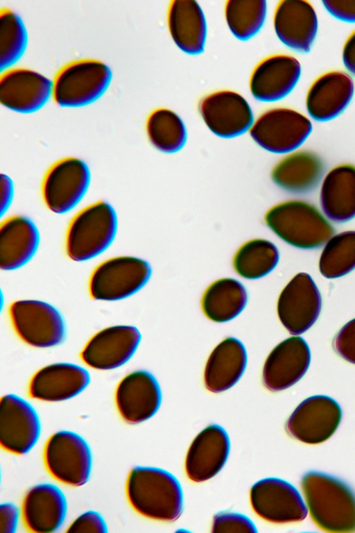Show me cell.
I'll return each mask as SVG.
<instances>
[{
	"mask_svg": "<svg viewBox=\"0 0 355 533\" xmlns=\"http://www.w3.org/2000/svg\"><path fill=\"white\" fill-rule=\"evenodd\" d=\"M311 517L327 532H355V494L341 480L329 475L311 471L301 480Z\"/></svg>",
	"mask_w": 355,
	"mask_h": 533,
	"instance_id": "1",
	"label": "cell"
},
{
	"mask_svg": "<svg viewBox=\"0 0 355 533\" xmlns=\"http://www.w3.org/2000/svg\"><path fill=\"white\" fill-rule=\"evenodd\" d=\"M125 491L130 506L144 517L173 522L182 514L181 486L175 477L165 470L135 467L128 474Z\"/></svg>",
	"mask_w": 355,
	"mask_h": 533,
	"instance_id": "2",
	"label": "cell"
},
{
	"mask_svg": "<svg viewBox=\"0 0 355 533\" xmlns=\"http://www.w3.org/2000/svg\"><path fill=\"white\" fill-rule=\"evenodd\" d=\"M264 222L280 239L302 249L322 246L334 232L326 217L313 205L302 200L273 205L265 214Z\"/></svg>",
	"mask_w": 355,
	"mask_h": 533,
	"instance_id": "3",
	"label": "cell"
},
{
	"mask_svg": "<svg viewBox=\"0 0 355 533\" xmlns=\"http://www.w3.org/2000/svg\"><path fill=\"white\" fill-rule=\"evenodd\" d=\"M117 230L114 210L105 201L91 204L71 220L66 233L68 257L76 262L92 259L112 243Z\"/></svg>",
	"mask_w": 355,
	"mask_h": 533,
	"instance_id": "4",
	"label": "cell"
},
{
	"mask_svg": "<svg viewBox=\"0 0 355 533\" xmlns=\"http://www.w3.org/2000/svg\"><path fill=\"white\" fill-rule=\"evenodd\" d=\"M111 79L112 71L103 62L88 58L73 60L57 71L51 96L60 106H85L103 94Z\"/></svg>",
	"mask_w": 355,
	"mask_h": 533,
	"instance_id": "5",
	"label": "cell"
},
{
	"mask_svg": "<svg viewBox=\"0 0 355 533\" xmlns=\"http://www.w3.org/2000/svg\"><path fill=\"white\" fill-rule=\"evenodd\" d=\"M151 274L149 264L132 256L114 257L99 264L91 274L89 291L95 300L115 301L140 290Z\"/></svg>",
	"mask_w": 355,
	"mask_h": 533,
	"instance_id": "6",
	"label": "cell"
},
{
	"mask_svg": "<svg viewBox=\"0 0 355 533\" xmlns=\"http://www.w3.org/2000/svg\"><path fill=\"white\" fill-rule=\"evenodd\" d=\"M92 453L85 440L70 431L52 434L44 448V463L49 474L69 486L80 487L89 480Z\"/></svg>",
	"mask_w": 355,
	"mask_h": 533,
	"instance_id": "7",
	"label": "cell"
},
{
	"mask_svg": "<svg viewBox=\"0 0 355 533\" xmlns=\"http://www.w3.org/2000/svg\"><path fill=\"white\" fill-rule=\"evenodd\" d=\"M13 329L26 344L50 348L61 344L66 335L64 321L51 305L38 300H20L8 309Z\"/></svg>",
	"mask_w": 355,
	"mask_h": 533,
	"instance_id": "8",
	"label": "cell"
},
{
	"mask_svg": "<svg viewBox=\"0 0 355 533\" xmlns=\"http://www.w3.org/2000/svg\"><path fill=\"white\" fill-rule=\"evenodd\" d=\"M312 124L303 114L287 108L262 113L249 130L252 139L262 149L275 153H291L309 136Z\"/></svg>",
	"mask_w": 355,
	"mask_h": 533,
	"instance_id": "9",
	"label": "cell"
},
{
	"mask_svg": "<svg viewBox=\"0 0 355 533\" xmlns=\"http://www.w3.org/2000/svg\"><path fill=\"white\" fill-rule=\"evenodd\" d=\"M89 181V169L81 160L69 157L57 161L46 171L42 184L46 206L56 214L70 211L85 194Z\"/></svg>",
	"mask_w": 355,
	"mask_h": 533,
	"instance_id": "10",
	"label": "cell"
},
{
	"mask_svg": "<svg viewBox=\"0 0 355 533\" xmlns=\"http://www.w3.org/2000/svg\"><path fill=\"white\" fill-rule=\"evenodd\" d=\"M250 500L254 513L270 523L300 522L307 516L299 491L279 478L267 477L256 482L250 489Z\"/></svg>",
	"mask_w": 355,
	"mask_h": 533,
	"instance_id": "11",
	"label": "cell"
},
{
	"mask_svg": "<svg viewBox=\"0 0 355 533\" xmlns=\"http://www.w3.org/2000/svg\"><path fill=\"white\" fill-rule=\"evenodd\" d=\"M320 293L306 273L296 274L281 291L277 301L278 317L284 328L293 335L309 330L320 313Z\"/></svg>",
	"mask_w": 355,
	"mask_h": 533,
	"instance_id": "12",
	"label": "cell"
},
{
	"mask_svg": "<svg viewBox=\"0 0 355 533\" xmlns=\"http://www.w3.org/2000/svg\"><path fill=\"white\" fill-rule=\"evenodd\" d=\"M342 417L338 403L333 398L317 395L303 400L286 423L288 434L307 444H319L329 439Z\"/></svg>",
	"mask_w": 355,
	"mask_h": 533,
	"instance_id": "13",
	"label": "cell"
},
{
	"mask_svg": "<svg viewBox=\"0 0 355 533\" xmlns=\"http://www.w3.org/2000/svg\"><path fill=\"white\" fill-rule=\"evenodd\" d=\"M198 110L207 127L223 138L239 136L250 130L253 124L249 103L240 94L231 90L207 95L200 100Z\"/></svg>",
	"mask_w": 355,
	"mask_h": 533,
	"instance_id": "14",
	"label": "cell"
},
{
	"mask_svg": "<svg viewBox=\"0 0 355 533\" xmlns=\"http://www.w3.org/2000/svg\"><path fill=\"white\" fill-rule=\"evenodd\" d=\"M141 339L139 330L132 325H114L93 335L80 356L88 366L97 370H111L128 362Z\"/></svg>",
	"mask_w": 355,
	"mask_h": 533,
	"instance_id": "15",
	"label": "cell"
},
{
	"mask_svg": "<svg viewBox=\"0 0 355 533\" xmlns=\"http://www.w3.org/2000/svg\"><path fill=\"white\" fill-rule=\"evenodd\" d=\"M40 434L38 415L31 405L15 394L1 397L0 445L6 451L21 455L35 446Z\"/></svg>",
	"mask_w": 355,
	"mask_h": 533,
	"instance_id": "16",
	"label": "cell"
},
{
	"mask_svg": "<svg viewBox=\"0 0 355 533\" xmlns=\"http://www.w3.org/2000/svg\"><path fill=\"white\" fill-rule=\"evenodd\" d=\"M51 90L52 81L30 69L8 68L0 75V102L17 112L40 110L49 100Z\"/></svg>",
	"mask_w": 355,
	"mask_h": 533,
	"instance_id": "17",
	"label": "cell"
},
{
	"mask_svg": "<svg viewBox=\"0 0 355 533\" xmlns=\"http://www.w3.org/2000/svg\"><path fill=\"white\" fill-rule=\"evenodd\" d=\"M161 400L157 380L146 371L126 375L119 382L115 391L118 412L130 424L140 423L151 418L157 412Z\"/></svg>",
	"mask_w": 355,
	"mask_h": 533,
	"instance_id": "18",
	"label": "cell"
},
{
	"mask_svg": "<svg viewBox=\"0 0 355 533\" xmlns=\"http://www.w3.org/2000/svg\"><path fill=\"white\" fill-rule=\"evenodd\" d=\"M311 361L307 343L300 337L286 339L268 355L262 370V381L271 391L288 389L306 372Z\"/></svg>",
	"mask_w": 355,
	"mask_h": 533,
	"instance_id": "19",
	"label": "cell"
},
{
	"mask_svg": "<svg viewBox=\"0 0 355 533\" xmlns=\"http://www.w3.org/2000/svg\"><path fill=\"white\" fill-rule=\"evenodd\" d=\"M300 75L301 65L297 59L288 55H272L263 59L253 69L250 90L259 101H279L292 92Z\"/></svg>",
	"mask_w": 355,
	"mask_h": 533,
	"instance_id": "20",
	"label": "cell"
},
{
	"mask_svg": "<svg viewBox=\"0 0 355 533\" xmlns=\"http://www.w3.org/2000/svg\"><path fill=\"white\" fill-rule=\"evenodd\" d=\"M275 33L288 47L301 53L311 50L318 31V17L311 3L304 0H282L273 17Z\"/></svg>",
	"mask_w": 355,
	"mask_h": 533,
	"instance_id": "21",
	"label": "cell"
},
{
	"mask_svg": "<svg viewBox=\"0 0 355 533\" xmlns=\"http://www.w3.org/2000/svg\"><path fill=\"white\" fill-rule=\"evenodd\" d=\"M227 433L218 425L202 430L191 443L185 459V471L194 482H205L218 474L230 452Z\"/></svg>",
	"mask_w": 355,
	"mask_h": 533,
	"instance_id": "22",
	"label": "cell"
},
{
	"mask_svg": "<svg viewBox=\"0 0 355 533\" xmlns=\"http://www.w3.org/2000/svg\"><path fill=\"white\" fill-rule=\"evenodd\" d=\"M89 380L87 371L80 366L70 363L51 364L33 375L28 394L30 398L42 401H63L82 392Z\"/></svg>",
	"mask_w": 355,
	"mask_h": 533,
	"instance_id": "23",
	"label": "cell"
},
{
	"mask_svg": "<svg viewBox=\"0 0 355 533\" xmlns=\"http://www.w3.org/2000/svg\"><path fill=\"white\" fill-rule=\"evenodd\" d=\"M67 514V501L62 491L49 483L32 487L25 494L21 516L31 532L50 533L62 524Z\"/></svg>",
	"mask_w": 355,
	"mask_h": 533,
	"instance_id": "24",
	"label": "cell"
},
{
	"mask_svg": "<svg viewBox=\"0 0 355 533\" xmlns=\"http://www.w3.org/2000/svg\"><path fill=\"white\" fill-rule=\"evenodd\" d=\"M354 92V84L349 75L340 71L327 72L310 86L306 96V110L315 120H331L346 109Z\"/></svg>",
	"mask_w": 355,
	"mask_h": 533,
	"instance_id": "25",
	"label": "cell"
},
{
	"mask_svg": "<svg viewBox=\"0 0 355 533\" xmlns=\"http://www.w3.org/2000/svg\"><path fill=\"white\" fill-rule=\"evenodd\" d=\"M247 364V353L237 339L227 337L210 353L204 370V384L212 393L225 391L240 380Z\"/></svg>",
	"mask_w": 355,
	"mask_h": 533,
	"instance_id": "26",
	"label": "cell"
},
{
	"mask_svg": "<svg viewBox=\"0 0 355 533\" xmlns=\"http://www.w3.org/2000/svg\"><path fill=\"white\" fill-rule=\"evenodd\" d=\"M324 171L322 160L309 151L289 153L272 167L270 177L281 189L291 193L304 194L314 189Z\"/></svg>",
	"mask_w": 355,
	"mask_h": 533,
	"instance_id": "27",
	"label": "cell"
},
{
	"mask_svg": "<svg viewBox=\"0 0 355 533\" xmlns=\"http://www.w3.org/2000/svg\"><path fill=\"white\" fill-rule=\"evenodd\" d=\"M320 207L326 218L345 223L355 217V166L343 164L325 176L320 192Z\"/></svg>",
	"mask_w": 355,
	"mask_h": 533,
	"instance_id": "28",
	"label": "cell"
},
{
	"mask_svg": "<svg viewBox=\"0 0 355 533\" xmlns=\"http://www.w3.org/2000/svg\"><path fill=\"white\" fill-rule=\"evenodd\" d=\"M167 24L170 35L180 49L197 55L204 50L207 24L198 2L193 0H173L170 2Z\"/></svg>",
	"mask_w": 355,
	"mask_h": 533,
	"instance_id": "29",
	"label": "cell"
},
{
	"mask_svg": "<svg viewBox=\"0 0 355 533\" xmlns=\"http://www.w3.org/2000/svg\"><path fill=\"white\" fill-rule=\"evenodd\" d=\"M39 245V232L35 224L22 216L6 219L0 225V267L15 270L26 264Z\"/></svg>",
	"mask_w": 355,
	"mask_h": 533,
	"instance_id": "30",
	"label": "cell"
},
{
	"mask_svg": "<svg viewBox=\"0 0 355 533\" xmlns=\"http://www.w3.org/2000/svg\"><path fill=\"white\" fill-rule=\"evenodd\" d=\"M248 296L244 286L237 280L223 278L213 282L205 291L201 307L209 320L227 322L245 308Z\"/></svg>",
	"mask_w": 355,
	"mask_h": 533,
	"instance_id": "31",
	"label": "cell"
},
{
	"mask_svg": "<svg viewBox=\"0 0 355 533\" xmlns=\"http://www.w3.org/2000/svg\"><path fill=\"white\" fill-rule=\"evenodd\" d=\"M279 259L277 247L264 238H254L244 242L236 250L232 266L241 277L254 280L270 273Z\"/></svg>",
	"mask_w": 355,
	"mask_h": 533,
	"instance_id": "32",
	"label": "cell"
},
{
	"mask_svg": "<svg viewBox=\"0 0 355 533\" xmlns=\"http://www.w3.org/2000/svg\"><path fill=\"white\" fill-rule=\"evenodd\" d=\"M146 130L151 144L158 151L171 153L180 150L187 140V130L181 118L167 108L152 111L146 122Z\"/></svg>",
	"mask_w": 355,
	"mask_h": 533,
	"instance_id": "33",
	"label": "cell"
},
{
	"mask_svg": "<svg viewBox=\"0 0 355 533\" xmlns=\"http://www.w3.org/2000/svg\"><path fill=\"white\" fill-rule=\"evenodd\" d=\"M355 269V230L332 235L324 244L319 270L327 278L343 276Z\"/></svg>",
	"mask_w": 355,
	"mask_h": 533,
	"instance_id": "34",
	"label": "cell"
},
{
	"mask_svg": "<svg viewBox=\"0 0 355 533\" xmlns=\"http://www.w3.org/2000/svg\"><path fill=\"white\" fill-rule=\"evenodd\" d=\"M266 2L254 0H229L225 5V16L232 34L246 40L261 28L266 15Z\"/></svg>",
	"mask_w": 355,
	"mask_h": 533,
	"instance_id": "35",
	"label": "cell"
},
{
	"mask_svg": "<svg viewBox=\"0 0 355 533\" xmlns=\"http://www.w3.org/2000/svg\"><path fill=\"white\" fill-rule=\"evenodd\" d=\"M27 32L17 14L7 8L0 10V67L1 71L15 63L27 45Z\"/></svg>",
	"mask_w": 355,
	"mask_h": 533,
	"instance_id": "36",
	"label": "cell"
},
{
	"mask_svg": "<svg viewBox=\"0 0 355 533\" xmlns=\"http://www.w3.org/2000/svg\"><path fill=\"white\" fill-rule=\"evenodd\" d=\"M212 532H257L252 521L237 513L221 511L214 516Z\"/></svg>",
	"mask_w": 355,
	"mask_h": 533,
	"instance_id": "37",
	"label": "cell"
},
{
	"mask_svg": "<svg viewBox=\"0 0 355 533\" xmlns=\"http://www.w3.org/2000/svg\"><path fill=\"white\" fill-rule=\"evenodd\" d=\"M332 346L342 358L355 364V319L345 324L338 332Z\"/></svg>",
	"mask_w": 355,
	"mask_h": 533,
	"instance_id": "38",
	"label": "cell"
},
{
	"mask_svg": "<svg viewBox=\"0 0 355 533\" xmlns=\"http://www.w3.org/2000/svg\"><path fill=\"white\" fill-rule=\"evenodd\" d=\"M66 532L104 533L107 530L102 516L94 511H88L79 516Z\"/></svg>",
	"mask_w": 355,
	"mask_h": 533,
	"instance_id": "39",
	"label": "cell"
},
{
	"mask_svg": "<svg viewBox=\"0 0 355 533\" xmlns=\"http://www.w3.org/2000/svg\"><path fill=\"white\" fill-rule=\"evenodd\" d=\"M322 3L334 17L346 22H355V1H323Z\"/></svg>",
	"mask_w": 355,
	"mask_h": 533,
	"instance_id": "40",
	"label": "cell"
},
{
	"mask_svg": "<svg viewBox=\"0 0 355 533\" xmlns=\"http://www.w3.org/2000/svg\"><path fill=\"white\" fill-rule=\"evenodd\" d=\"M19 517L18 508L12 503L5 502L0 507V532H15Z\"/></svg>",
	"mask_w": 355,
	"mask_h": 533,
	"instance_id": "41",
	"label": "cell"
},
{
	"mask_svg": "<svg viewBox=\"0 0 355 533\" xmlns=\"http://www.w3.org/2000/svg\"><path fill=\"white\" fill-rule=\"evenodd\" d=\"M342 56L345 68L350 74L355 76V31L345 42Z\"/></svg>",
	"mask_w": 355,
	"mask_h": 533,
	"instance_id": "42",
	"label": "cell"
},
{
	"mask_svg": "<svg viewBox=\"0 0 355 533\" xmlns=\"http://www.w3.org/2000/svg\"><path fill=\"white\" fill-rule=\"evenodd\" d=\"M12 193V183L8 177L1 175V207L3 212L8 206Z\"/></svg>",
	"mask_w": 355,
	"mask_h": 533,
	"instance_id": "43",
	"label": "cell"
}]
</instances>
